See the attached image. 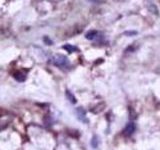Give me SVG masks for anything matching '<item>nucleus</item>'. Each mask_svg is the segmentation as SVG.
<instances>
[{
	"mask_svg": "<svg viewBox=\"0 0 160 150\" xmlns=\"http://www.w3.org/2000/svg\"><path fill=\"white\" fill-rule=\"evenodd\" d=\"M51 60L53 62V64L58 67H67L70 64L69 60L64 55H54Z\"/></svg>",
	"mask_w": 160,
	"mask_h": 150,
	"instance_id": "f257e3e1",
	"label": "nucleus"
},
{
	"mask_svg": "<svg viewBox=\"0 0 160 150\" xmlns=\"http://www.w3.org/2000/svg\"><path fill=\"white\" fill-rule=\"evenodd\" d=\"M134 131H135V124L133 122H130V123H128L126 125V127H125L124 134H126V135H131V134H133Z\"/></svg>",
	"mask_w": 160,
	"mask_h": 150,
	"instance_id": "f03ea898",
	"label": "nucleus"
},
{
	"mask_svg": "<svg viewBox=\"0 0 160 150\" xmlns=\"http://www.w3.org/2000/svg\"><path fill=\"white\" fill-rule=\"evenodd\" d=\"M76 114H77V117L79 118V119L81 121H86V117H85V111L83 108H81V107H79V108H77V110H76Z\"/></svg>",
	"mask_w": 160,
	"mask_h": 150,
	"instance_id": "7ed1b4c3",
	"label": "nucleus"
},
{
	"mask_svg": "<svg viewBox=\"0 0 160 150\" xmlns=\"http://www.w3.org/2000/svg\"><path fill=\"white\" fill-rule=\"evenodd\" d=\"M97 35H98V32H97L96 30H90L86 33L85 37L87 38L88 40H94V39H96Z\"/></svg>",
	"mask_w": 160,
	"mask_h": 150,
	"instance_id": "20e7f679",
	"label": "nucleus"
},
{
	"mask_svg": "<svg viewBox=\"0 0 160 150\" xmlns=\"http://www.w3.org/2000/svg\"><path fill=\"white\" fill-rule=\"evenodd\" d=\"M13 76H14L15 79H16L17 81H20V82L24 81V80H25V77H26L24 73H22L21 71H17V72H15Z\"/></svg>",
	"mask_w": 160,
	"mask_h": 150,
	"instance_id": "39448f33",
	"label": "nucleus"
},
{
	"mask_svg": "<svg viewBox=\"0 0 160 150\" xmlns=\"http://www.w3.org/2000/svg\"><path fill=\"white\" fill-rule=\"evenodd\" d=\"M63 49L66 50L68 53H73V52L78 51L77 47L73 46V45H71V44H65V45L63 46Z\"/></svg>",
	"mask_w": 160,
	"mask_h": 150,
	"instance_id": "423d86ee",
	"label": "nucleus"
},
{
	"mask_svg": "<svg viewBox=\"0 0 160 150\" xmlns=\"http://www.w3.org/2000/svg\"><path fill=\"white\" fill-rule=\"evenodd\" d=\"M66 97H67V99L69 100L70 102H71V103H75V102H76L75 97L73 96V94H72L69 90H67V91H66Z\"/></svg>",
	"mask_w": 160,
	"mask_h": 150,
	"instance_id": "0eeeda50",
	"label": "nucleus"
},
{
	"mask_svg": "<svg viewBox=\"0 0 160 150\" xmlns=\"http://www.w3.org/2000/svg\"><path fill=\"white\" fill-rule=\"evenodd\" d=\"M91 144H92L93 148H96L97 145H98V138H97L96 136H94V137L92 138V140H91Z\"/></svg>",
	"mask_w": 160,
	"mask_h": 150,
	"instance_id": "6e6552de",
	"label": "nucleus"
},
{
	"mask_svg": "<svg viewBox=\"0 0 160 150\" xmlns=\"http://www.w3.org/2000/svg\"><path fill=\"white\" fill-rule=\"evenodd\" d=\"M44 43L47 44V45H51V44H53V42L51 41V39H49L47 36L44 37Z\"/></svg>",
	"mask_w": 160,
	"mask_h": 150,
	"instance_id": "1a4fd4ad",
	"label": "nucleus"
},
{
	"mask_svg": "<svg viewBox=\"0 0 160 150\" xmlns=\"http://www.w3.org/2000/svg\"><path fill=\"white\" fill-rule=\"evenodd\" d=\"M124 34H125V35H127V36H132V35H136L137 32H136V31H126Z\"/></svg>",
	"mask_w": 160,
	"mask_h": 150,
	"instance_id": "9d476101",
	"label": "nucleus"
},
{
	"mask_svg": "<svg viewBox=\"0 0 160 150\" xmlns=\"http://www.w3.org/2000/svg\"><path fill=\"white\" fill-rule=\"evenodd\" d=\"M89 2H92V3H99V2H101V0H87Z\"/></svg>",
	"mask_w": 160,
	"mask_h": 150,
	"instance_id": "9b49d317",
	"label": "nucleus"
}]
</instances>
